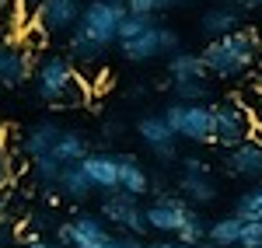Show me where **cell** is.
I'll use <instances>...</instances> for the list:
<instances>
[{
	"label": "cell",
	"mask_w": 262,
	"mask_h": 248,
	"mask_svg": "<svg viewBox=\"0 0 262 248\" xmlns=\"http://www.w3.org/2000/svg\"><path fill=\"white\" fill-rule=\"evenodd\" d=\"M231 7H238V11H259L262 0H231Z\"/></svg>",
	"instance_id": "cell-36"
},
{
	"label": "cell",
	"mask_w": 262,
	"mask_h": 248,
	"mask_svg": "<svg viewBox=\"0 0 262 248\" xmlns=\"http://www.w3.org/2000/svg\"><path fill=\"white\" fill-rule=\"evenodd\" d=\"M259 74H262V56H259Z\"/></svg>",
	"instance_id": "cell-41"
},
{
	"label": "cell",
	"mask_w": 262,
	"mask_h": 248,
	"mask_svg": "<svg viewBox=\"0 0 262 248\" xmlns=\"http://www.w3.org/2000/svg\"><path fill=\"white\" fill-rule=\"evenodd\" d=\"M203 238H206V220H203L196 210H189L185 224L179 228V241H182V245H200Z\"/></svg>",
	"instance_id": "cell-28"
},
{
	"label": "cell",
	"mask_w": 262,
	"mask_h": 248,
	"mask_svg": "<svg viewBox=\"0 0 262 248\" xmlns=\"http://www.w3.org/2000/svg\"><path fill=\"white\" fill-rule=\"evenodd\" d=\"M70 228H74V248H95L105 238H112V231L105 228V220L95 217V213H77L70 220Z\"/></svg>",
	"instance_id": "cell-17"
},
{
	"label": "cell",
	"mask_w": 262,
	"mask_h": 248,
	"mask_svg": "<svg viewBox=\"0 0 262 248\" xmlns=\"http://www.w3.org/2000/svg\"><path fill=\"white\" fill-rule=\"evenodd\" d=\"M168 74H171V81H182V77H206V60H203V53H171V60H168Z\"/></svg>",
	"instance_id": "cell-20"
},
{
	"label": "cell",
	"mask_w": 262,
	"mask_h": 248,
	"mask_svg": "<svg viewBox=\"0 0 262 248\" xmlns=\"http://www.w3.org/2000/svg\"><path fill=\"white\" fill-rule=\"evenodd\" d=\"M32 81L35 91L46 105H56V108H77L84 102L81 81L74 74V60L70 56H49L32 70Z\"/></svg>",
	"instance_id": "cell-3"
},
{
	"label": "cell",
	"mask_w": 262,
	"mask_h": 248,
	"mask_svg": "<svg viewBox=\"0 0 262 248\" xmlns=\"http://www.w3.org/2000/svg\"><path fill=\"white\" fill-rule=\"evenodd\" d=\"M7 4H14V0H0V11H4V7H7Z\"/></svg>",
	"instance_id": "cell-40"
},
{
	"label": "cell",
	"mask_w": 262,
	"mask_h": 248,
	"mask_svg": "<svg viewBox=\"0 0 262 248\" xmlns=\"http://www.w3.org/2000/svg\"><path fill=\"white\" fill-rule=\"evenodd\" d=\"M262 56V32L259 28H234L221 39H210L203 49L206 60V74L221 77V81H234L245 77L252 66H259Z\"/></svg>",
	"instance_id": "cell-2"
},
{
	"label": "cell",
	"mask_w": 262,
	"mask_h": 248,
	"mask_svg": "<svg viewBox=\"0 0 262 248\" xmlns=\"http://www.w3.org/2000/svg\"><path fill=\"white\" fill-rule=\"evenodd\" d=\"M81 11H84V0H42L35 21L49 35H70L74 25L81 21Z\"/></svg>",
	"instance_id": "cell-11"
},
{
	"label": "cell",
	"mask_w": 262,
	"mask_h": 248,
	"mask_svg": "<svg viewBox=\"0 0 262 248\" xmlns=\"http://www.w3.org/2000/svg\"><path fill=\"white\" fill-rule=\"evenodd\" d=\"M147 248H192V245H182V241H158V245H147Z\"/></svg>",
	"instance_id": "cell-37"
},
{
	"label": "cell",
	"mask_w": 262,
	"mask_h": 248,
	"mask_svg": "<svg viewBox=\"0 0 262 248\" xmlns=\"http://www.w3.org/2000/svg\"><path fill=\"white\" fill-rule=\"evenodd\" d=\"M81 171L88 178V186L98 189V192H116L119 189V161L108 150H91L81 161Z\"/></svg>",
	"instance_id": "cell-13"
},
{
	"label": "cell",
	"mask_w": 262,
	"mask_h": 248,
	"mask_svg": "<svg viewBox=\"0 0 262 248\" xmlns=\"http://www.w3.org/2000/svg\"><path fill=\"white\" fill-rule=\"evenodd\" d=\"M119 49H122V60L147 63V60H154V56H161V53H179V35L168 25H154L150 32H143L137 39L119 42Z\"/></svg>",
	"instance_id": "cell-7"
},
{
	"label": "cell",
	"mask_w": 262,
	"mask_h": 248,
	"mask_svg": "<svg viewBox=\"0 0 262 248\" xmlns=\"http://www.w3.org/2000/svg\"><path fill=\"white\" fill-rule=\"evenodd\" d=\"M171 95H175V102H206V98H210V81H206V77H182V81H171Z\"/></svg>",
	"instance_id": "cell-23"
},
{
	"label": "cell",
	"mask_w": 262,
	"mask_h": 248,
	"mask_svg": "<svg viewBox=\"0 0 262 248\" xmlns=\"http://www.w3.org/2000/svg\"><path fill=\"white\" fill-rule=\"evenodd\" d=\"M56 241H60L63 248H74V228H70V220L56 224Z\"/></svg>",
	"instance_id": "cell-33"
},
{
	"label": "cell",
	"mask_w": 262,
	"mask_h": 248,
	"mask_svg": "<svg viewBox=\"0 0 262 248\" xmlns=\"http://www.w3.org/2000/svg\"><path fill=\"white\" fill-rule=\"evenodd\" d=\"M242 228H245V220H238L234 213L221 217V220H213L206 228V241H213V245H221V248H234L238 238H242Z\"/></svg>",
	"instance_id": "cell-21"
},
{
	"label": "cell",
	"mask_w": 262,
	"mask_h": 248,
	"mask_svg": "<svg viewBox=\"0 0 262 248\" xmlns=\"http://www.w3.org/2000/svg\"><path fill=\"white\" fill-rule=\"evenodd\" d=\"M116 161H119V189L129 196H143L150 189V175L143 171V165L133 154H116Z\"/></svg>",
	"instance_id": "cell-18"
},
{
	"label": "cell",
	"mask_w": 262,
	"mask_h": 248,
	"mask_svg": "<svg viewBox=\"0 0 262 248\" xmlns=\"http://www.w3.org/2000/svg\"><path fill=\"white\" fill-rule=\"evenodd\" d=\"M221 165H224V171L234 175V178H252V182H259L262 178V137H255V140H248V144H242V147L224 150Z\"/></svg>",
	"instance_id": "cell-10"
},
{
	"label": "cell",
	"mask_w": 262,
	"mask_h": 248,
	"mask_svg": "<svg viewBox=\"0 0 262 248\" xmlns=\"http://www.w3.org/2000/svg\"><path fill=\"white\" fill-rule=\"evenodd\" d=\"M179 196L185 203L206 207L217 199V182L210 178V168L200 157H185L182 161V175H179Z\"/></svg>",
	"instance_id": "cell-8"
},
{
	"label": "cell",
	"mask_w": 262,
	"mask_h": 248,
	"mask_svg": "<svg viewBox=\"0 0 262 248\" xmlns=\"http://www.w3.org/2000/svg\"><path fill=\"white\" fill-rule=\"evenodd\" d=\"M21 248H63V245H60V241L42 238L39 231H21Z\"/></svg>",
	"instance_id": "cell-32"
},
{
	"label": "cell",
	"mask_w": 262,
	"mask_h": 248,
	"mask_svg": "<svg viewBox=\"0 0 262 248\" xmlns=\"http://www.w3.org/2000/svg\"><path fill=\"white\" fill-rule=\"evenodd\" d=\"M137 133H140V140L147 144V150L168 165V161H175L179 157V137L171 133V126L164 116H140L137 119Z\"/></svg>",
	"instance_id": "cell-9"
},
{
	"label": "cell",
	"mask_w": 262,
	"mask_h": 248,
	"mask_svg": "<svg viewBox=\"0 0 262 248\" xmlns=\"http://www.w3.org/2000/svg\"><path fill=\"white\" fill-rule=\"evenodd\" d=\"M53 154L60 157L63 165H81L84 157L91 154V144H88V137H84L81 129H63L56 147H53Z\"/></svg>",
	"instance_id": "cell-19"
},
{
	"label": "cell",
	"mask_w": 262,
	"mask_h": 248,
	"mask_svg": "<svg viewBox=\"0 0 262 248\" xmlns=\"http://www.w3.org/2000/svg\"><path fill=\"white\" fill-rule=\"evenodd\" d=\"M234 28H242V11L231 7V4L210 7V11L200 18V32H203V35H210V39H221V35L234 32Z\"/></svg>",
	"instance_id": "cell-16"
},
{
	"label": "cell",
	"mask_w": 262,
	"mask_h": 248,
	"mask_svg": "<svg viewBox=\"0 0 262 248\" xmlns=\"http://www.w3.org/2000/svg\"><path fill=\"white\" fill-rule=\"evenodd\" d=\"M7 207H11V199H7V192H0V217H7Z\"/></svg>",
	"instance_id": "cell-38"
},
{
	"label": "cell",
	"mask_w": 262,
	"mask_h": 248,
	"mask_svg": "<svg viewBox=\"0 0 262 248\" xmlns=\"http://www.w3.org/2000/svg\"><path fill=\"white\" fill-rule=\"evenodd\" d=\"M0 248H21V228L11 217H0Z\"/></svg>",
	"instance_id": "cell-30"
},
{
	"label": "cell",
	"mask_w": 262,
	"mask_h": 248,
	"mask_svg": "<svg viewBox=\"0 0 262 248\" xmlns=\"http://www.w3.org/2000/svg\"><path fill=\"white\" fill-rule=\"evenodd\" d=\"M101 220L105 224H116L122 234H137L143 238L150 224H147V213L140 207V196H129V192H105V199H101Z\"/></svg>",
	"instance_id": "cell-6"
},
{
	"label": "cell",
	"mask_w": 262,
	"mask_h": 248,
	"mask_svg": "<svg viewBox=\"0 0 262 248\" xmlns=\"http://www.w3.org/2000/svg\"><path fill=\"white\" fill-rule=\"evenodd\" d=\"M179 0H126V11H133V14H158V11H168Z\"/></svg>",
	"instance_id": "cell-29"
},
{
	"label": "cell",
	"mask_w": 262,
	"mask_h": 248,
	"mask_svg": "<svg viewBox=\"0 0 262 248\" xmlns=\"http://www.w3.org/2000/svg\"><path fill=\"white\" fill-rule=\"evenodd\" d=\"M171 133L189 144H213V105L206 102H171L164 108Z\"/></svg>",
	"instance_id": "cell-5"
},
{
	"label": "cell",
	"mask_w": 262,
	"mask_h": 248,
	"mask_svg": "<svg viewBox=\"0 0 262 248\" xmlns=\"http://www.w3.org/2000/svg\"><path fill=\"white\" fill-rule=\"evenodd\" d=\"M63 168H67V165H63L56 154H42V157H32V175H35V182H42L46 189H56Z\"/></svg>",
	"instance_id": "cell-24"
},
{
	"label": "cell",
	"mask_w": 262,
	"mask_h": 248,
	"mask_svg": "<svg viewBox=\"0 0 262 248\" xmlns=\"http://www.w3.org/2000/svg\"><path fill=\"white\" fill-rule=\"evenodd\" d=\"M126 18V0H88L81 21L67 35V56L74 63H95L112 42H119V25Z\"/></svg>",
	"instance_id": "cell-1"
},
{
	"label": "cell",
	"mask_w": 262,
	"mask_h": 248,
	"mask_svg": "<svg viewBox=\"0 0 262 248\" xmlns=\"http://www.w3.org/2000/svg\"><path fill=\"white\" fill-rule=\"evenodd\" d=\"M14 4H21V18H39L42 0H14Z\"/></svg>",
	"instance_id": "cell-34"
},
{
	"label": "cell",
	"mask_w": 262,
	"mask_h": 248,
	"mask_svg": "<svg viewBox=\"0 0 262 248\" xmlns=\"http://www.w3.org/2000/svg\"><path fill=\"white\" fill-rule=\"evenodd\" d=\"M32 77V56L18 46H0V84L18 87Z\"/></svg>",
	"instance_id": "cell-14"
},
{
	"label": "cell",
	"mask_w": 262,
	"mask_h": 248,
	"mask_svg": "<svg viewBox=\"0 0 262 248\" xmlns=\"http://www.w3.org/2000/svg\"><path fill=\"white\" fill-rule=\"evenodd\" d=\"M119 248H147V241L137 234H119Z\"/></svg>",
	"instance_id": "cell-35"
},
{
	"label": "cell",
	"mask_w": 262,
	"mask_h": 248,
	"mask_svg": "<svg viewBox=\"0 0 262 248\" xmlns=\"http://www.w3.org/2000/svg\"><path fill=\"white\" fill-rule=\"evenodd\" d=\"M56 189H60L67 199H88V196H91V186H88V178H84L81 165H67L63 168Z\"/></svg>",
	"instance_id": "cell-22"
},
{
	"label": "cell",
	"mask_w": 262,
	"mask_h": 248,
	"mask_svg": "<svg viewBox=\"0 0 262 248\" xmlns=\"http://www.w3.org/2000/svg\"><path fill=\"white\" fill-rule=\"evenodd\" d=\"M154 25H158L154 14H133V11H126V18H122V25H119V42L137 39V35H143V32H150Z\"/></svg>",
	"instance_id": "cell-26"
},
{
	"label": "cell",
	"mask_w": 262,
	"mask_h": 248,
	"mask_svg": "<svg viewBox=\"0 0 262 248\" xmlns=\"http://www.w3.org/2000/svg\"><path fill=\"white\" fill-rule=\"evenodd\" d=\"M234 217L238 220H262V182L259 186H252L248 192H242V199L234 203Z\"/></svg>",
	"instance_id": "cell-25"
},
{
	"label": "cell",
	"mask_w": 262,
	"mask_h": 248,
	"mask_svg": "<svg viewBox=\"0 0 262 248\" xmlns=\"http://www.w3.org/2000/svg\"><path fill=\"white\" fill-rule=\"evenodd\" d=\"M255 137H259V123H255L252 108L245 105V98H227V102L213 105V144L221 150L242 147Z\"/></svg>",
	"instance_id": "cell-4"
},
{
	"label": "cell",
	"mask_w": 262,
	"mask_h": 248,
	"mask_svg": "<svg viewBox=\"0 0 262 248\" xmlns=\"http://www.w3.org/2000/svg\"><path fill=\"white\" fill-rule=\"evenodd\" d=\"M189 210H192V207H189L182 196H161V199H154V203L143 210V213H147L150 231H161V234H179V228L185 224V217H189Z\"/></svg>",
	"instance_id": "cell-12"
},
{
	"label": "cell",
	"mask_w": 262,
	"mask_h": 248,
	"mask_svg": "<svg viewBox=\"0 0 262 248\" xmlns=\"http://www.w3.org/2000/svg\"><path fill=\"white\" fill-rule=\"evenodd\" d=\"M18 157H14V150L0 140V192H7V189L18 182Z\"/></svg>",
	"instance_id": "cell-27"
},
{
	"label": "cell",
	"mask_w": 262,
	"mask_h": 248,
	"mask_svg": "<svg viewBox=\"0 0 262 248\" xmlns=\"http://www.w3.org/2000/svg\"><path fill=\"white\" fill-rule=\"evenodd\" d=\"M238 248H262V220H248L242 228Z\"/></svg>",
	"instance_id": "cell-31"
},
{
	"label": "cell",
	"mask_w": 262,
	"mask_h": 248,
	"mask_svg": "<svg viewBox=\"0 0 262 248\" xmlns=\"http://www.w3.org/2000/svg\"><path fill=\"white\" fill-rule=\"evenodd\" d=\"M63 126L56 123V119H42V123H35L28 133H25V154H28V161L32 157H42V154H53V147H56V140H60Z\"/></svg>",
	"instance_id": "cell-15"
},
{
	"label": "cell",
	"mask_w": 262,
	"mask_h": 248,
	"mask_svg": "<svg viewBox=\"0 0 262 248\" xmlns=\"http://www.w3.org/2000/svg\"><path fill=\"white\" fill-rule=\"evenodd\" d=\"M192 248H221V245H213V241H206V238H203L200 245H192Z\"/></svg>",
	"instance_id": "cell-39"
}]
</instances>
